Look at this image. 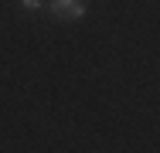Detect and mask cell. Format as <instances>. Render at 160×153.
Instances as JSON below:
<instances>
[{
    "mask_svg": "<svg viewBox=\"0 0 160 153\" xmlns=\"http://www.w3.org/2000/svg\"><path fill=\"white\" fill-rule=\"evenodd\" d=\"M44 7L55 14V21H65V24L82 21V17L89 14V3H85V0H48Z\"/></svg>",
    "mask_w": 160,
    "mask_h": 153,
    "instance_id": "1",
    "label": "cell"
},
{
    "mask_svg": "<svg viewBox=\"0 0 160 153\" xmlns=\"http://www.w3.org/2000/svg\"><path fill=\"white\" fill-rule=\"evenodd\" d=\"M17 3H21L24 10H41V7L48 3V0H17Z\"/></svg>",
    "mask_w": 160,
    "mask_h": 153,
    "instance_id": "2",
    "label": "cell"
}]
</instances>
